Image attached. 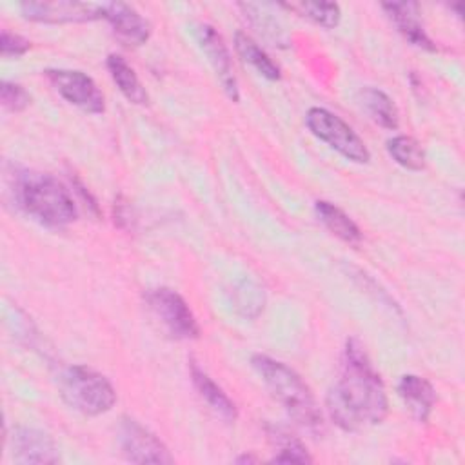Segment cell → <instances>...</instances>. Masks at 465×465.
I'll return each mask as SVG.
<instances>
[{
	"label": "cell",
	"mask_w": 465,
	"mask_h": 465,
	"mask_svg": "<svg viewBox=\"0 0 465 465\" xmlns=\"http://www.w3.org/2000/svg\"><path fill=\"white\" fill-rule=\"evenodd\" d=\"M325 409L332 423L345 432H358L387 418L385 385L356 338L345 341L340 374L325 396Z\"/></svg>",
	"instance_id": "obj_1"
},
{
	"label": "cell",
	"mask_w": 465,
	"mask_h": 465,
	"mask_svg": "<svg viewBox=\"0 0 465 465\" xmlns=\"http://www.w3.org/2000/svg\"><path fill=\"white\" fill-rule=\"evenodd\" d=\"M254 371L272 394V398L285 409V412L302 429L318 436L323 432L322 409L302 376L283 361H278L265 354H254L251 358Z\"/></svg>",
	"instance_id": "obj_2"
},
{
	"label": "cell",
	"mask_w": 465,
	"mask_h": 465,
	"mask_svg": "<svg viewBox=\"0 0 465 465\" xmlns=\"http://www.w3.org/2000/svg\"><path fill=\"white\" fill-rule=\"evenodd\" d=\"M16 203L38 223L53 229L73 223L78 216L76 203L67 187L47 173L25 171L15 182Z\"/></svg>",
	"instance_id": "obj_3"
},
{
	"label": "cell",
	"mask_w": 465,
	"mask_h": 465,
	"mask_svg": "<svg viewBox=\"0 0 465 465\" xmlns=\"http://www.w3.org/2000/svg\"><path fill=\"white\" fill-rule=\"evenodd\" d=\"M62 400L85 416H100L109 412L116 403L113 383L100 372L85 365H71L58 378Z\"/></svg>",
	"instance_id": "obj_4"
},
{
	"label": "cell",
	"mask_w": 465,
	"mask_h": 465,
	"mask_svg": "<svg viewBox=\"0 0 465 465\" xmlns=\"http://www.w3.org/2000/svg\"><path fill=\"white\" fill-rule=\"evenodd\" d=\"M305 124L316 138L325 142L343 158L354 163H367L371 160V153L360 134L329 109L311 107L305 114Z\"/></svg>",
	"instance_id": "obj_5"
},
{
	"label": "cell",
	"mask_w": 465,
	"mask_h": 465,
	"mask_svg": "<svg viewBox=\"0 0 465 465\" xmlns=\"http://www.w3.org/2000/svg\"><path fill=\"white\" fill-rule=\"evenodd\" d=\"M145 303L151 314L160 322L165 332L176 340H196L200 325L189 303L169 287H156L145 292Z\"/></svg>",
	"instance_id": "obj_6"
},
{
	"label": "cell",
	"mask_w": 465,
	"mask_h": 465,
	"mask_svg": "<svg viewBox=\"0 0 465 465\" xmlns=\"http://www.w3.org/2000/svg\"><path fill=\"white\" fill-rule=\"evenodd\" d=\"M118 445L124 458L131 463L169 465L174 461L160 438L133 418H122L118 427Z\"/></svg>",
	"instance_id": "obj_7"
},
{
	"label": "cell",
	"mask_w": 465,
	"mask_h": 465,
	"mask_svg": "<svg viewBox=\"0 0 465 465\" xmlns=\"http://www.w3.org/2000/svg\"><path fill=\"white\" fill-rule=\"evenodd\" d=\"M47 80L56 93L71 105L89 113L100 114L105 109V100L91 76L76 69H47Z\"/></svg>",
	"instance_id": "obj_8"
},
{
	"label": "cell",
	"mask_w": 465,
	"mask_h": 465,
	"mask_svg": "<svg viewBox=\"0 0 465 465\" xmlns=\"http://www.w3.org/2000/svg\"><path fill=\"white\" fill-rule=\"evenodd\" d=\"M24 18L40 24H84L104 18V4L53 0V2H22Z\"/></svg>",
	"instance_id": "obj_9"
},
{
	"label": "cell",
	"mask_w": 465,
	"mask_h": 465,
	"mask_svg": "<svg viewBox=\"0 0 465 465\" xmlns=\"http://www.w3.org/2000/svg\"><path fill=\"white\" fill-rule=\"evenodd\" d=\"M194 36H196L198 45L205 53L211 67L214 69L225 94L232 102H238L240 91H238V84H236V76H234V69H232V60H231L229 49H227L222 35L209 24H196Z\"/></svg>",
	"instance_id": "obj_10"
},
{
	"label": "cell",
	"mask_w": 465,
	"mask_h": 465,
	"mask_svg": "<svg viewBox=\"0 0 465 465\" xmlns=\"http://www.w3.org/2000/svg\"><path fill=\"white\" fill-rule=\"evenodd\" d=\"M13 460L24 465H49L60 461L54 440L35 427H16L11 436Z\"/></svg>",
	"instance_id": "obj_11"
},
{
	"label": "cell",
	"mask_w": 465,
	"mask_h": 465,
	"mask_svg": "<svg viewBox=\"0 0 465 465\" xmlns=\"http://www.w3.org/2000/svg\"><path fill=\"white\" fill-rule=\"evenodd\" d=\"M104 18L125 45H143L151 36V24L133 5L124 2L104 4Z\"/></svg>",
	"instance_id": "obj_12"
},
{
	"label": "cell",
	"mask_w": 465,
	"mask_h": 465,
	"mask_svg": "<svg viewBox=\"0 0 465 465\" xmlns=\"http://www.w3.org/2000/svg\"><path fill=\"white\" fill-rule=\"evenodd\" d=\"M381 9L407 42L425 51H436V44L429 38L423 24L420 22V7L416 2H387L381 4Z\"/></svg>",
	"instance_id": "obj_13"
},
{
	"label": "cell",
	"mask_w": 465,
	"mask_h": 465,
	"mask_svg": "<svg viewBox=\"0 0 465 465\" xmlns=\"http://www.w3.org/2000/svg\"><path fill=\"white\" fill-rule=\"evenodd\" d=\"M398 396L416 421H429L432 407L436 403V391L430 381L416 374H405L398 381Z\"/></svg>",
	"instance_id": "obj_14"
},
{
	"label": "cell",
	"mask_w": 465,
	"mask_h": 465,
	"mask_svg": "<svg viewBox=\"0 0 465 465\" xmlns=\"http://www.w3.org/2000/svg\"><path fill=\"white\" fill-rule=\"evenodd\" d=\"M191 380L196 387V391L200 392V396L207 401V405L225 421L232 423L238 418V411L234 401L223 392V389L220 385L214 383V380L203 371L200 369V365L196 361H191Z\"/></svg>",
	"instance_id": "obj_15"
},
{
	"label": "cell",
	"mask_w": 465,
	"mask_h": 465,
	"mask_svg": "<svg viewBox=\"0 0 465 465\" xmlns=\"http://www.w3.org/2000/svg\"><path fill=\"white\" fill-rule=\"evenodd\" d=\"M107 71L113 78V82L116 84V87L120 89V93L134 105H145L149 100V94L145 91V87L142 85L138 74L134 73V69L127 64V60L120 54H109L105 60Z\"/></svg>",
	"instance_id": "obj_16"
},
{
	"label": "cell",
	"mask_w": 465,
	"mask_h": 465,
	"mask_svg": "<svg viewBox=\"0 0 465 465\" xmlns=\"http://www.w3.org/2000/svg\"><path fill=\"white\" fill-rule=\"evenodd\" d=\"M238 7L243 11L249 24L256 29V33L262 35L263 40L276 47H289V35L274 13L269 11V5L238 4Z\"/></svg>",
	"instance_id": "obj_17"
},
{
	"label": "cell",
	"mask_w": 465,
	"mask_h": 465,
	"mask_svg": "<svg viewBox=\"0 0 465 465\" xmlns=\"http://www.w3.org/2000/svg\"><path fill=\"white\" fill-rule=\"evenodd\" d=\"M314 213L318 216V220L341 242L349 243V245H358L361 242V231L360 227L354 223V220L345 214L340 207H336L331 202L325 200H318L314 203Z\"/></svg>",
	"instance_id": "obj_18"
},
{
	"label": "cell",
	"mask_w": 465,
	"mask_h": 465,
	"mask_svg": "<svg viewBox=\"0 0 465 465\" xmlns=\"http://www.w3.org/2000/svg\"><path fill=\"white\" fill-rule=\"evenodd\" d=\"M234 49L240 54V58L249 64L251 67L256 69L263 78L267 80H280L282 71L280 67L272 62V58L243 31L234 33Z\"/></svg>",
	"instance_id": "obj_19"
},
{
	"label": "cell",
	"mask_w": 465,
	"mask_h": 465,
	"mask_svg": "<svg viewBox=\"0 0 465 465\" xmlns=\"http://www.w3.org/2000/svg\"><path fill=\"white\" fill-rule=\"evenodd\" d=\"M360 100L369 116L385 129H396L400 124L398 109L394 100L378 87H365L360 91Z\"/></svg>",
	"instance_id": "obj_20"
},
{
	"label": "cell",
	"mask_w": 465,
	"mask_h": 465,
	"mask_svg": "<svg viewBox=\"0 0 465 465\" xmlns=\"http://www.w3.org/2000/svg\"><path fill=\"white\" fill-rule=\"evenodd\" d=\"M269 438L274 443V456L271 461L274 463H312L311 454L307 452L305 445L289 434L282 427H269Z\"/></svg>",
	"instance_id": "obj_21"
},
{
	"label": "cell",
	"mask_w": 465,
	"mask_h": 465,
	"mask_svg": "<svg viewBox=\"0 0 465 465\" xmlns=\"http://www.w3.org/2000/svg\"><path fill=\"white\" fill-rule=\"evenodd\" d=\"M282 7L298 13L323 29H334L341 20V9L334 2H292L282 4Z\"/></svg>",
	"instance_id": "obj_22"
},
{
	"label": "cell",
	"mask_w": 465,
	"mask_h": 465,
	"mask_svg": "<svg viewBox=\"0 0 465 465\" xmlns=\"http://www.w3.org/2000/svg\"><path fill=\"white\" fill-rule=\"evenodd\" d=\"M387 153L398 165L409 171H421L425 167V153L420 142L412 136H392L391 140H387Z\"/></svg>",
	"instance_id": "obj_23"
},
{
	"label": "cell",
	"mask_w": 465,
	"mask_h": 465,
	"mask_svg": "<svg viewBox=\"0 0 465 465\" xmlns=\"http://www.w3.org/2000/svg\"><path fill=\"white\" fill-rule=\"evenodd\" d=\"M232 303H234V309L243 318H256L265 305L263 287H260L251 280H242L232 289Z\"/></svg>",
	"instance_id": "obj_24"
},
{
	"label": "cell",
	"mask_w": 465,
	"mask_h": 465,
	"mask_svg": "<svg viewBox=\"0 0 465 465\" xmlns=\"http://www.w3.org/2000/svg\"><path fill=\"white\" fill-rule=\"evenodd\" d=\"M0 102L11 113H20L31 104V94L16 82L4 80L0 85Z\"/></svg>",
	"instance_id": "obj_25"
},
{
	"label": "cell",
	"mask_w": 465,
	"mask_h": 465,
	"mask_svg": "<svg viewBox=\"0 0 465 465\" xmlns=\"http://www.w3.org/2000/svg\"><path fill=\"white\" fill-rule=\"evenodd\" d=\"M31 42L16 33H9L7 29L2 31L0 35V53L4 58L7 56H22L29 51Z\"/></svg>",
	"instance_id": "obj_26"
},
{
	"label": "cell",
	"mask_w": 465,
	"mask_h": 465,
	"mask_svg": "<svg viewBox=\"0 0 465 465\" xmlns=\"http://www.w3.org/2000/svg\"><path fill=\"white\" fill-rule=\"evenodd\" d=\"M236 461H238V463H249V461H256V458H254V456L242 454V456H238V458H236Z\"/></svg>",
	"instance_id": "obj_27"
}]
</instances>
